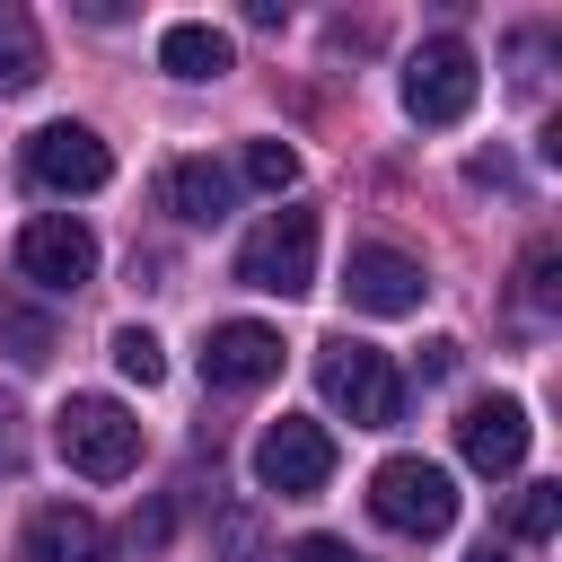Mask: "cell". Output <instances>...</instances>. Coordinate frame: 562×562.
Wrapping results in <instances>:
<instances>
[{"instance_id":"6da1fadb","label":"cell","mask_w":562,"mask_h":562,"mask_svg":"<svg viewBox=\"0 0 562 562\" xmlns=\"http://www.w3.org/2000/svg\"><path fill=\"white\" fill-rule=\"evenodd\" d=\"M316 386L325 404L351 422V430H395L404 422V378L378 342H351V334H325L316 342Z\"/></svg>"},{"instance_id":"7a4b0ae2","label":"cell","mask_w":562,"mask_h":562,"mask_svg":"<svg viewBox=\"0 0 562 562\" xmlns=\"http://www.w3.org/2000/svg\"><path fill=\"white\" fill-rule=\"evenodd\" d=\"M53 448H61V465L70 474H88V483H123L132 465H140V422H132V404H114V395H70L61 413H53Z\"/></svg>"},{"instance_id":"3957f363","label":"cell","mask_w":562,"mask_h":562,"mask_svg":"<svg viewBox=\"0 0 562 562\" xmlns=\"http://www.w3.org/2000/svg\"><path fill=\"white\" fill-rule=\"evenodd\" d=\"M237 281L263 290V299L316 290V211H299V202L263 211V220L246 228V246H237Z\"/></svg>"},{"instance_id":"277c9868","label":"cell","mask_w":562,"mask_h":562,"mask_svg":"<svg viewBox=\"0 0 562 562\" xmlns=\"http://www.w3.org/2000/svg\"><path fill=\"white\" fill-rule=\"evenodd\" d=\"M369 509H378V527H395V536H448V527H457V483H448V465H430V457H386V465L369 474Z\"/></svg>"},{"instance_id":"5b68a950","label":"cell","mask_w":562,"mask_h":562,"mask_svg":"<svg viewBox=\"0 0 562 562\" xmlns=\"http://www.w3.org/2000/svg\"><path fill=\"white\" fill-rule=\"evenodd\" d=\"M483 97V61L465 35H430L413 61H404V114L413 123H465Z\"/></svg>"},{"instance_id":"8992f818","label":"cell","mask_w":562,"mask_h":562,"mask_svg":"<svg viewBox=\"0 0 562 562\" xmlns=\"http://www.w3.org/2000/svg\"><path fill=\"white\" fill-rule=\"evenodd\" d=\"M255 483L281 492V501H307L334 483V430L307 422V413H281L263 439H255Z\"/></svg>"},{"instance_id":"52a82bcc","label":"cell","mask_w":562,"mask_h":562,"mask_svg":"<svg viewBox=\"0 0 562 562\" xmlns=\"http://www.w3.org/2000/svg\"><path fill=\"white\" fill-rule=\"evenodd\" d=\"M18 272H26L35 290H79V281H97V237H88V220L35 211V220L18 228Z\"/></svg>"},{"instance_id":"ba28073f","label":"cell","mask_w":562,"mask_h":562,"mask_svg":"<svg viewBox=\"0 0 562 562\" xmlns=\"http://www.w3.org/2000/svg\"><path fill=\"white\" fill-rule=\"evenodd\" d=\"M422 290H430V272L404 255V246H351L342 255V299L360 307V316H413L422 307Z\"/></svg>"},{"instance_id":"9c48e42d","label":"cell","mask_w":562,"mask_h":562,"mask_svg":"<svg viewBox=\"0 0 562 562\" xmlns=\"http://www.w3.org/2000/svg\"><path fill=\"white\" fill-rule=\"evenodd\" d=\"M26 176L44 193H97L114 176V149L88 123H44V132H26Z\"/></svg>"},{"instance_id":"30bf717a","label":"cell","mask_w":562,"mask_h":562,"mask_svg":"<svg viewBox=\"0 0 562 562\" xmlns=\"http://www.w3.org/2000/svg\"><path fill=\"white\" fill-rule=\"evenodd\" d=\"M272 378H281V334H272V325H255V316L211 325V342H202V386L255 395V386H272Z\"/></svg>"},{"instance_id":"8fae6325","label":"cell","mask_w":562,"mask_h":562,"mask_svg":"<svg viewBox=\"0 0 562 562\" xmlns=\"http://www.w3.org/2000/svg\"><path fill=\"white\" fill-rule=\"evenodd\" d=\"M527 439H536V422H527L518 395H483V404L457 413V457L474 474H518L527 465Z\"/></svg>"},{"instance_id":"7c38bea8","label":"cell","mask_w":562,"mask_h":562,"mask_svg":"<svg viewBox=\"0 0 562 562\" xmlns=\"http://www.w3.org/2000/svg\"><path fill=\"white\" fill-rule=\"evenodd\" d=\"M18 553H26V562H114V536H105V518H97V509L53 501V509H35V518H26Z\"/></svg>"},{"instance_id":"4fadbf2b","label":"cell","mask_w":562,"mask_h":562,"mask_svg":"<svg viewBox=\"0 0 562 562\" xmlns=\"http://www.w3.org/2000/svg\"><path fill=\"white\" fill-rule=\"evenodd\" d=\"M158 202H167L176 220H193V228H220V220L237 211V176H228L220 158H176V167L158 176Z\"/></svg>"},{"instance_id":"5bb4252c","label":"cell","mask_w":562,"mask_h":562,"mask_svg":"<svg viewBox=\"0 0 562 562\" xmlns=\"http://www.w3.org/2000/svg\"><path fill=\"white\" fill-rule=\"evenodd\" d=\"M158 70H167V79H220V70H228V35H220L211 18H176V26L158 35Z\"/></svg>"},{"instance_id":"9a60e30c","label":"cell","mask_w":562,"mask_h":562,"mask_svg":"<svg viewBox=\"0 0 562 562\" xmlns=\"http://www.w3.org/2000/svg\"><path fill=\"white\" fill-rule=\"evenodd\" d=\"M44 79V35L18 0H0V97H26Z\"/></svg>"},{"instance_id":"2e32d148","label":"cell","mask_w":562,"mask_h":562,"mask_svg":"<svg viewBox=\"0 0 562 562\" xmlns=\"http://www.w3.org/2000/svg\"><path fill=\"white\" fill-rule=\"evenodd\" d=\"M228 176L255 184V193H290V184H299V149H290V140H246Z\"/></svg>"},{"instance_id":"e0dca14e","label":"cell","mask_w":562,"mask_h":562,"mask_svg":"<svg viewBox=\"0 0 562 562\" xmlns=\"http://www.w3.org/2000/svg\"><path fill=\"white\" fill-rule=\"evenodd\" d=\"M553 527H562V483H527V492L509 501V536H518V544H544Z\"/></svg>"},{"instance_id":"ac0fdd59","label":"cell","mask_w":562,"mask_h":562,"mask_svg":"<svg viewBox=\"0 0 562 562\" xmlns=\"http://www.w3.org/2000/svg\"><path fill=\"white\" fill-rule=\"evenodd\" d=\"M0 342L26 360V369H44L53 360V316H35V307H18V299H0Z\"/></svg>"},{"instance_id":"d6986e66","label":"cell","mask_w":562,"mask_h":562,"mask_svg":"<svg viewBox=\"0 0 562 562\" xmlns=\"http://www.w3.org/2000/svg\"><path fill=\"white\" fill-rule=\"evenodd\" d=\"M114 369H123L132 386H158V378H167V351H158V334H149V325H114Z\"/></svg>"},{"instance_id":"ffe728a7","label":"cell","mask_w":562,"mask_h":562,"mask_svg":"<svg viewBox=\"0 0 562 562\" xmlns=\"http://www.w3.org/2000/svg\"><path fill=\"white\" fill-rule=\"evenodd\" d=\"M553 272H562V255H553V237H536V246H527V263H518V281H527L518 299H527L536 316H544V307L562 299V290H553Z\"/></svg>"},{"instance_id":"44dd1931","label":"cell","mask_w":562,"mask_h":562,"mask_svg":"<svg viewBox=\"0 0 562 562\" xmlns=\"http://www.w3.org/2000/svg\"><path fill=\"white\" fill-rule=\"evenodd\" d=\"M220 553H228V562H263V527H255V509H220Z\"/></svg>"},{"instance_id":"7402d4cb","label":"cell","mask_w":562,"mask_h":562,"mask_svg":"<svg viewBox=\"0 0 562 562\" xmlns=\"http://www.w3.org/2000/svg\"><path fill=\"white\" fill-rule=\"evenodd\" d=\"M457 351H465V342H448V334H439V342H422V360H413V369H422V386L457 378Z\"/></svg>"},{"instance_id":"603a6c76","label":"cell","mask_w":562,"mask_h":562,"mask_svg":"<svg viewBox=\"0 0 562 562\" xmlns=\"http://www.w3.org/2000/svg\"><path fill=\"white\" fill-rule=\"evenodd\" d=\"M281 562H360V553H351L342 536H299V544H290Z\"/></svg>"},{"instance_id":"cb8c5ba5","label":"cell","mask_w":562,"mask_h":562,"mask_svg":"<svg viewBox=\"0 0 562 562\" xmlns=\"http://www.w3.org/2000/svg\"><path fill=\"white\" fill-rule=\"evenodd\" d=\"M18 422H26V413H18V395H9V386H0V465H9V457H18Z\"/></svg>"},{"instance_id":"d4e9b609","label":"cell","mask_w":562,"mask_h":562,"mask_svg":"<svg viewBox=\"0 0 562 562\" xmlns=\"http://www.w3.org/2000/svg\"><path fill=\"white\" fill-rule=\"evenodd\" d=\"M465 562H509V553H492V544H483V553H465Z\"/></svg>"}]
</instances>
